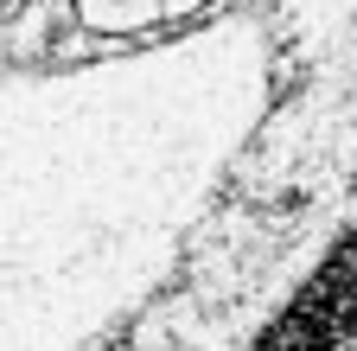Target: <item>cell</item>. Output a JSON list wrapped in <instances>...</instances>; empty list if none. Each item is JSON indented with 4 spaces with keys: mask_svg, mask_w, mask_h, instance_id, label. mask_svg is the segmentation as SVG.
I'll return each instance as SVG.
<instances>
[{
    "mask_svg": "<svg viewBox=\"0 0 357 351\" xmlns=\"http://www.w3.org/2000/svg\"><path fill=\"white\" fill-rule=\"evenodd\" d=\"M198 0H83V20L102 26V32H128V26H147L160 13H185Z\"/></svg>",
    "mask_w": 357,
    "mask_h": 351,
    "instance_id": "cell-1",
    "label": "cell"
}]
</instances>
